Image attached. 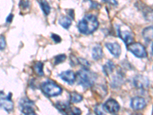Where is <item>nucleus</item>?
Returning <instances> with one entry per match:
<instances>
[{
    "instance_id": "nucleus-1",
    "label": "nucleus",
    "mask_w": 153,
    "mask_h": 115,
    "mask_svg": "<svg viewBox=\"0 0 153 115\" xmlns=\"http://www.w3.org/2000/svg\"><path fill=\"white\" fill-rule=\"evenodd\" d=\"M99 22L94 15H86L77 25L79 31L84 35H90L97 29Z\"/></svg>"
},
{
    "instance_id": "nucleus-2",
    "label": "nucleus",
    "mask_w": 153,
    "mask_h": 115,
    "mask_svg": "<svg viewBox=\"0 0 153 115\" xmlns=\"http://www.w3.org/2000/svg\"><path fill=\"white\" fill-rule=\"evenodd\" d=\"M76 80L79 84L85 88H88L94 84L95 76L94 74L88 71L87 68H83L76 73Z\"/></svg>"
},
{
    "instance_id": "nucleus-3",
    "label": "nucleus",
    "mask_w": 153,
    "mask_h": 115,
    "mask_svg": "<svg viewBox=\"0 0 153 115\" xmlns=\"http://www.w3.org/2000/svg\"><path fill=\"white\" fill-rule=\"evenodd\" d=\"M41 88L44 94L48 97H56L62 93V88L51 81H48L42 83Z\"/></svg>"
},
{
    "instance_id": "nucleus-4",
    "label": "nucleus",
    "mask_w": 153,
    "mask_h": 115,
    "mask_svg": "<svg viewBox=\"0 0 153 115\" xmlns=\"http://www.w3.org/2000/svg\"><path fill=\"white\" fill-rule=\"evenodd\" d=\"M128 49L130 52L135 56L139 58H143L147 57V52L144 46L139 42H134V43L129 44L128 46Z\"/></svg>"
},
{
    "instance_id": "nucleus-5",
    "label": "nucleus",
    "mask_w": 153,
    "mask_h": 115,
    "mask_svg": "<svg viewBox=\"0 0 153 115\" xmlns=\"http://www.w3.org/2000/svg\"><path fill=\"white\" fill-rule=\"evenodd\" d=\"M12 94H9L8 96H5L3 92H0V108H2L7 112H10L13 110L14 105L11 100Z\"/></svg>"
},
{
    "instance_id": "nucleus-6",
    "label": "nucleus",
    "mask_w": 153,
    "mask_h": 115,
    "mask_svg": "<svg viewBox=\"0 0 153 115\" xmlns=\"http://www.w3.org/2000/svg\"><path fill=\"white\" fill-rule=\"evenodd\" d=\"M19 105L21 111L24 114H35L33 101H30L28 98H23L20 101Z\"/></svg>"
},
{
    "instance_id": "nucleus-7",
    "label": "nucleus",
    "mask_w": 153,
    "mask_h": 115,
    "mask_svg": "<svg viewBox=\"0 0 153 115\" xmlns=\"http://www.w3.org/2000/svg\"><path fill=\"white\" fill-rule=\"evenodd\" d=\"M105 111L110 114H116L120 111V106L117 101L113 99H110L106 101L103 106Z\"/></svg>"
},
{
    "instance_id": "nucleus-8",
    "label": "nucleus",
    "mask_w": 153,
    "mask_h": 115,
    "mask_svg": "<svg viewBox=\"0 0 153 115\" xmlns=\"http://www.w3.org/2000/svg\"><path fill=\"white\" fill-rule=\"evenodd\" d=\"M133 84L137 88L144 89L148 87L149 85V81L146 77L143 75H136L133 79Z\"/></svg>"
},
{
    "instance_id": "nucleus-9",
    "label": "nucleus",
    "mask_w": 153,
    "mask_h": 115,
    "mask_svg": "<svg viewBox=\"0 0 153 115\" xmlns=\"http://www.w3.org/2000/svg\"><path fill=\"white\" fill-rule=\"evenodd\" d=\"M130 105L132 109L135 111L143 110L146 106V100L141 97H135L131 100Z\"/></svg>"
},
{
    "instance_id": "nucleus-10",
    "label": "nucleus",
    "mask_w": 153,
    "mask_h": 115,
    "mask_svg": "<svg viewBox=\"0 0 153 115\" xmlns=\"http://www.w3.org/2000/svg\"><path fill=\"white\" fill-rule=\"evenodd\" d=\"M118 30V35L121 39L124 42V43L127 46L131 44L133 41V36L132 34L129 31H122L120 28H117Z\"/></svg>"
},
{
    "instance_id": "nucleus-11",
    "label": "nucleus",
    "mask_w": 153,
    "mask_h": 115,
    "mask_svg": "<svg viewBox=\"0 0 153 115\" xmlns=\"http://www.w3.org/2000/svg\"><path fill=\"white\" fill-rule=\"evenodd\" d=\"M60 78L63 81L68 82L70 84H72L76 80V75L72 71H66V72H63L62 73L60 74Z\"/></svg>"
},
{
    "instance_id": "nucleus-12",
    "label": "nucleus",
    "mask_w": 153,
    "mask_h": 115,
    "mask_svg": "<svg viewBox=\"0 0 153 115\" xmlns=\"http://www.w3.org/2000/svg\"><path fill=\"white\" fill-rule=\"evenodd\" d=\"M106 47L108 50L110 51V52L113 55L114 57L118 58L121 54V48L120 46L117 42L113 43H106Z\"/></svg>"
},
{
    "instance_id": "nucleus-13",
    "label": "nucleus",
    "mask_w": 153,
    "mask_h": 115,
    "mask_svg": "<svg viewBox=\"0 0 153 115\" xmlns=\"http://www.w3.org/2000/svg\"><path fill=\"white\" fill-rule=\"evenodd\" d=\"M103 50H102V48L97 45V46H94V49L92 51V56L93 58L96 61H98V60H100L102 58H103Z\"/></svg>"
},
{
    "instance_id": "nucleus-14",
    "label": "nucleus",
    "mask_w": 153,
    "mask_h": 115,
    "mask_svg": "<svg viewBox=\"0 0 153 115\" xmlns=\"http://www.w3.org/2000/svg\"><path fill=\"white\" fill-rule=\"evenodd\" d=\"M143 37L146 42H151L153 40V25L144 28L143 31Z\"/></svg>"
},
{
    "instance_id": "nucleus-15",
    "label": "nucleus",
    "mask_w": 153,
    "mask_h": 115,
    "mask_svg": "<svg viewBox=\"0 0 153 115\" xmlns=\"http://www.w3.org/2000/svg\"><path fill=\"white\" fill-rule=\"evenodd\" d=\"M56 108L58 111L61 112V113L64 114H68L69 112H71V108H70L69 105L67 103H65V102H57L55 105Z\"/></svg>"
},
{
    "instance_id": "nucleus-16",
    "label": "nucleus",
    "mask_w": 153,
    "mask_h": 115,
    "mask_svg": "<svg viewBox=\"0 0 153 115\" xmlns=\"http://www.w3.org/2000/svg\"><path fill=\"white\" fill-rule=\"evenodd\" d=\"M114 68H115L114 63L111 61H108L103 67V73H104L106 76H108V75H110V74L113 72Z\"/></svg>"
},
{
    "instance_id": "nucleus-17",
    "label": "nucleus",
    "mask_w": 153,
    "mask_h": 115,
    "mask_svg": "<svg viewBox=\"0 0 153 115\" xmlns=\"http://www.w3.org/2000/svg\"><path fill=\"white\" fill-rule=\"evenodd\" d=\"M39 5L45 15L48 16L51 12V7L46 0H39Z\"/></svg>"
},
{
    "instance_id": "nucleus-18",
    "label": "nucleus",
    "mask_w": 153,
    "mask_h": 115,
    "mask_svg": "<svg viewBox=\"0 0 153 115\" xmlns=\"http://www.w3.org/2000/svg\"><path fill=\"white\" fill-rule=\"evenodd\" d=\"M59 23L61 26L64 27L66 29H68L69 27L71 25V20L70 18L67 17V16H62L59 19Z\"/></svg>"
},
{
    "instance_id": "nucleus-19",
    "label": "nucleus",
    "mask_w": 153,
    "mask_h": 115,
    "mask_svg": "<svg viewBox=\"0 0 153 115\" xmlns=\"http://www.w3.org/2000/svg\"><path fill=\"white\" fill-rule=\"evenodd\" d=\"M143 15L147 21H153V9L150 7H146L143 9Z\"/></svg>"
},
{
    "instance_id": "nucleus-20",
    "label": "nucleus",
    "mask_w": 153,
    "mask_h": 115,
    "mask_svg": "<svg viewBox=\"0 0 153 115\" xmlns=\"http://www.w3.org/2000/svg\"><path fill=\"white\" fill-rule=\"evenodd\" d=\"M43 63L40 62V61H38V62H36L35 65H34V71H35V73L38 75H39V76H43Z\"/></svg>"
},
{
    "instance_id": "nucleus-21",
    "label": "nucleus",
    "mask_w": 153,
    "mask_h": 115,
    "mask_svg": "<svg viewBox=\"0 0 153 115\" xmlns=\"http://www.w3.org/2000/svg\"><path fill=\"white\" fill-rule=\"evenodd\" d=\"M70 99L72 103H79L83 100V97L76 92H72L70 94Z\"/></svg>"
},
{
    "instance_id": "nucleus-22",
    "label": "nucleus",
    "mask_w": 153,
    "mask_h": 115,
    "mask_svg": "<svg viewBox=\"0 0 153 115\" xmlns=\"http://www.w3.org/2000/svg\"><path fill=\"white\" fill-rule=\"evenodd\" d=\"M123 75L121 74L118 73L116 76L113 78V87H116L117 86L120 85V84H121L123 82Z\"/></svg>"
},
{
    "instance_id": "nucleus-23",
    "label": "nucleus",
    "mask_w": 153,
    "mask_h": 115,
    "mask_svg": "<svg viewBox=\"0 0 153 115\" xmlns=\"http://www.w3.org/2000/svg\"><path fill=\"white\" fill-rule=\"evenodd\" d=\"M66 59V55H59L54 58V65H57L60 63L65 61Z\"/></svg>"
},
{
    "instance_id": "nucleus-24",
    "label": "nucleus",
    "mask_w": 153,
    "mask_h": 115,
    "mask_svg": "<svg viewBox=\"0 0 153 115\" xmlns=\"http://www.w3.org/2000/svg\"><path fill=\"white\" fill-rule=\"evenodd\" d=\"M78 63L83 66V68H88L90 67V63L84 58H79Z\"/></svg>"
},
{
    "instance_id": "nucleus-25",
    "label": "nucleus",
    "mask_w": 153,
    "mask_h": 115,
    "mask_svg": "<svg viewBox=\"0 0 153 115\" xmlns=\"http://www.w3.org/2000/svg\"><path fill=\"white\" fill-rule=\"evenodd\" d=\"M20 7L22 8V9H27V8L29 7V1L28 0H21Z\"/></svg>"
},
{
    "instance_id": "nucleus-26",
    "label": "nucleus",
    "mask_w": 153,
    "mask_h": 115,
    "mask_svg": "<svg viewBox=\"0 0 153 115\" xmlns=\"http://www.w3.org/2000/svg\"><path fill=\"white\" fill-rule=\"evenodd\" d=\"M5 39L3 35H0V50L5 49Z\"/></svg>"
},
{
    "instance_id": "nucleus-27",
    "label": "nucleus",
    "mask_w": 153,
    "mask_h": 115,
    "mask_svg": "<svg viewBox=\"0 0 153 115\" xmlns=\"http://www.w3.org/2000/svg\"><path fill=\"white\" fill-rule=\"evenodd\" d=\"M95 112L97 114H104V111H103V108H102V106L101 105H97V106H96L95 109H94Z\"/></svg>"
},
{
    "instance_id": "nucleus-28",
    "label": "nucleus",
    "mask_w": 153,
    "mask_h": 115,
    "mask_svg": "<svg viewBox=\"0 0 153 115\" xmlns=\"http://www.w3.org/2000/svg\"><path fill=\"white\" fill-rule=\"evenodd\" d=\"M51 38H52V39L54 41V42H56V43L61 42V38H60V36H58V35H56V34H52V35H51Z\"/></svg>"
},
{
    "instance_id": "nucleus-29",
    "label": "nucleus",
    "mask_w": 153,
    "mask_h": 115,
    "mask_svg": "<svg viewBox=\"0 0 153 115\" xmlns=\"http://www.w3.org/2000/svg\"><path fill=\"white\" fill-rule=\"evenodd\" d=\"M103 2H105L106 3L110 4V5H114V6H117L118 5V2H117V0H103Z\"/></svg>"
},
{
    "instance_id": "nucleus-30",
    "label": "nucleus",
    "mask_w": 153,
    "mask_h": 115,
    "mask_svg": "<svg viewBox=\"0 0 153 115\" xmlns=\"http://www.w3.org/2000/svg\"><path fill=\"white\" fill-rule=\"evenodd\" d=\"M71 113L73 114H80L81 113V111H80L79 110L78 108H74L73 110L71 111Z\"/></svg>"
},
{
    "instance_id": "nucleus-31",
    "label": "nucleus",
    "mask_w": 153,
    "mask_h": 115,
    "mask_svg": "<svg viewBox=\"0 0 153 115\" xmlns=\"http://www.w3.org/2000/svg\"><path fill=\"white\" fill-rule=\"evenodd\" d=\"M12 19H13V15L10 14L9 16H8L7 19H6V22H7L8 23H10L11 22H12Z\"/></svg>"
},
{
    "instance_id": "nucleus-32",
    "label": "nucleus",
    "mask_w": 153,
    "mask_h": 115,
    "mask_svg": "<svg viewBox=\"0 0 153 115\" xmlns=\"http://www.w3.org/2000/svg\"><path fill=\"white\" fill-rule=\"evenodd\" d=\"M152 54H153V44H152Z\"/></svg>"
},
{
    "instance_id": "nucleus-33",
    "label": "nucleus",
    "mask_w": 153,
    "mask_h": 115,
    "mask_svg": "<svg viewBox=\"0 0 153 115\" xmlns=\"http://www.w3.org/2000/svg\"><path fill=\"white\" fill-rule=\"evenodd\" d=\"M152 114H153V111H152Z\"/></svg>"
}]
</instances>
